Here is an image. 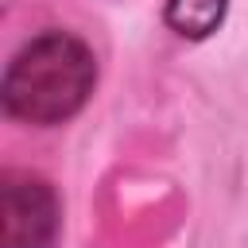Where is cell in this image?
Returning <instances> with one entry per match:
<instances>
[{
    "label": "cell",
    "mask_w": 248,
    "mask_h": 248,
    "mask_svg": "<svg viewBox=\"0 0 248 248\" xmlns=\"http://www.w3.org/2000/svg\"><path fill=\"white\" fill-rule=\"evenodd\" d=\"M229 0H167V23L182 39H205L221 27Z\"/></svg>",
    "instance_id": "3957f363"
},
{
    "label": "cell",
    "mask_w": 248,
    "mask_h": 248,
    "mask_svg": "<svg viewBox=\"0 0 248 248\" xmlns=\"http://www.w3.org/2000/svg\"><path fill=\"white\" fill-rule=\"evenodd\" d=\"M97 58L70 31H43L16 50L4 70V108L23 124H62L93 93Z\"/></svg>",
    "instance_id": "6da1fadb"
},
{
    "label": "cell",
    "mask_w": 248,
    "mask_h": 248,
    "mask_svg": "<svg viewBox=\"0 0 248 248\" xmlns=\"http://www.w3.org/2000/svg\"><path fill=\"white\" fill-rule=\"evenodd\" d=\"M58 236V198L39 174L8 170L0 186V248H50Z\"/></svg>",
    "instance_id": "7a4b0ae2"
}]
</instances>
